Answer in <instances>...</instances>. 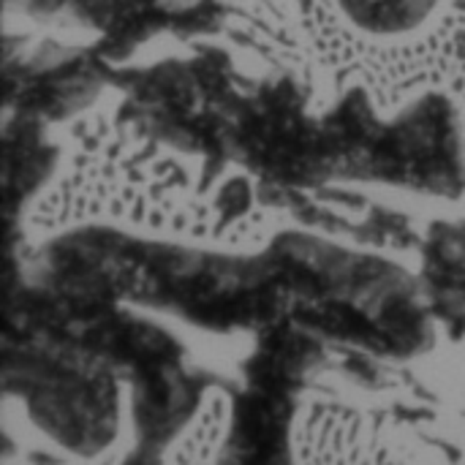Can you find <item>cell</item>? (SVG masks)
I'll list each match as a JSON object with an SVG mask.
<instances>
[{"instance_id":"3957f363","label":"cell","mask_w":465,"mask_h":465,"mask_svg":"<svg viewBox=\"0 0 465 465\" xmlns=\"http://www.w3.org/2000/svg\"><path fill=\"white\" fill-rule=\"evenodd\" d=\"M292 392L256 387L232 403L215 465H294Z\"/></svg>"},{"instance_id":"7a4b0ae2","label":"cell","mask_w":465,"mask_h":465,"mask_svg":"<svg viewBox=\"0 0 465 465\" xmlns=\"http://www.w3.org/2000/svg\"><path fill=\"white\" fill-rule=\"evenodd\" d=\"M5 381L38 428L65 450L90 458L112 444L117 430L112 371L65 354L19 349V354H8Z\"/></svg>"},{"instance_id":"277c9868","label":"cell","mask_w":465,"mask_h":465,"mask_svg":"<svg viewBox=\"0 0 465 465\" xmlns=\"http://www.w3.org/2000/svg\"><path fill=\"white\" fill-rule=\"evenodd\" d=\"M229 414H232V401L226 395L215 392L207 401H202L196 417L172 441L169 460H163V465H215L229 425Z\"/></svg>"},{"instance_id":"5b68a950","label":"cell","mask_w":465,"mask_h":465,"mask_svg":"<svg viewBox=\"0 0 465 465\" xmlns=\"http://www.w3.org/2000/svg\"><path fill=\"white\" fill-rule=\"evenodd\" d=\"M439 0H335L341 14L362 33L406 35L417 30Z\"/></svg>"},{"instance_id":"6da1fadb","label":"cell","mask_w":465,"mask_h":465,"mask_svg":"<svg viewBox=\"0 0 465 465\" xmlns=\"http://www.w3.org/2000/svg\"><path fill=\"white\" fill-rule=\"evenodd\" d=\"M294 465H465V450L428 414L316 387L297 401Z\"/></svg>"}]
</instances>
